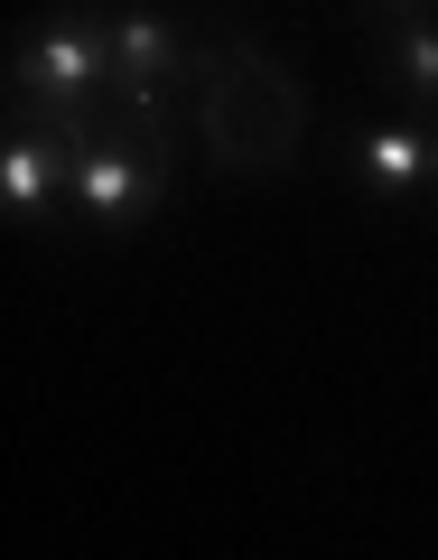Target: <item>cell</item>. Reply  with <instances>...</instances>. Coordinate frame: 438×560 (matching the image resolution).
I'll return each instance as SVG.
<instances>
[{
	"label": "cell",
	"instance_id": "6da1fadb",
	"mask_svg": "<svg viewBox=\"0 0 438 560\" xmlns=\"http://www.w3.org/2000/svg\"><path fill=\"white\" fill-rule=\"evenodd\" d=\"M187 94H197V103H187V131H197V150L224 168V178H280V168L299 160L308 94H299V75H289L261 38L197 47Z\"/></svg>",
	"mask_w": 438,
	"mask_h": 560
},
{
	"label": "cell",
	"instance_id": "7a4b0ae2",
	"mask_svg": "<svg viewBox=\"0 0 438 560\" xmlns=\"http://www.w3.org/2000/svg\"><path fill=\"white\" fill-rule=\"evenodd\" d=\"M10 103L57 113L75 140L94 131L103 103H121L113 94V10H84V0L47 10V20L10 47Z\"/></svg>",
	"mask_w": 438,
	"mask_h": 560
},
{
	"label": "cell",
	"instance_id": "3957f363",
	"mask_svg": "<svg viewBox=\"0 0 438 560\" xmlns=\"http://www.w3.org/2000/svg\"><path fill=\"white\" fill-rule=\"evenodd\" d=\"M178 131H150V121H94V131L75 140V206L94 234H131V224L159 215L168 178H178Z\"/></svg>",
	"mask_w": 438,
	"mask_h": 560
},
{
	"label": "cell",
	"instance_id": "277c9868",
	"mask_svg": "<svg viewBox=\"0 0 438 560\" xmlns=\"http://www.w3.org/2000/svg\"><path fill=\"white\" fill-rule=\"evenodd\" d=\"M197 75V47L178 38V20L168 10H150V0H121L113 10V94L131 121H150V131H178L168 121V94Z\"/></svg>",
	"mask_w": 438,
	"mask_h": 560
},
{
	"label": "cell",
	"instance_id": "5b68a950",
	"mask_svg": "<svg viewBox=\"0 0 438 560\" xmlns=\"http://www.w3.org/2000/svg\"><path fill=\"white\" fill-rule=\"evenodd\" d=\"M57 197H75V131H66L57 113L10 103V140H0V206H10V224L28 234Z\"/></svg>",
	"mask_w": 438,
	"mask_h": 560
},
{
	"label": "cell",
	"instance_id": "8992f818",
	"mask_svg": "<svg viewBox=\"0 0 438 560\" xmlns=\"http://www.w3.org/2000/svg\"><path fill=\"white\" fill-rule=\"evenodd\" d=\"M429 121H382V131L345 140V178L364 187V197H411V187H429Z\"/></svg>",
	"mask_w": 438,
	"mask_h": 560
},
{
	"label": "cell",
	"instance_id": "52a82bcc",
	"mask_svg": "<svg viewBox=\"0 0 438 560\" xmlns=\"http://www.w3.org/2000/svg\"><path fill=\"white\" fill-rule=\"evenodd\" d=\"M382 47H392L401 94L438 113V10H392V20H382Z\"/></svg>",
	"mask_w": 438,
	"mask_h": 560
},
{
	"label": "cell",
	"instance_id": "ba28073f",
	"mask_svg": "<svg viewBox=\"0 0 438 560\" xmlns=\"http://www.w3.org/2000/svg\"><path fill=\"white\" fill-rule=\"evenodd\" d=\"M374 10H382V20H392V10H438V0H374Z\"/></svg>",
	"mask_w": 438,
	"mask_h": 560
},
{
	"label": "cell",
	"instance_id": "9c48e42d",
	"mask_svg": "<svg viewBox=\"0 0 438 560\" xmlns=\"http://www.w3.org/2000/svg\"><path fill=\"white\" fill-rule=\"evenodd\" d=\"M429 187H438V140H429Z\"/></svg>",
	"mask_w": 438,
	"mask_h": 560
}]
</instances>
